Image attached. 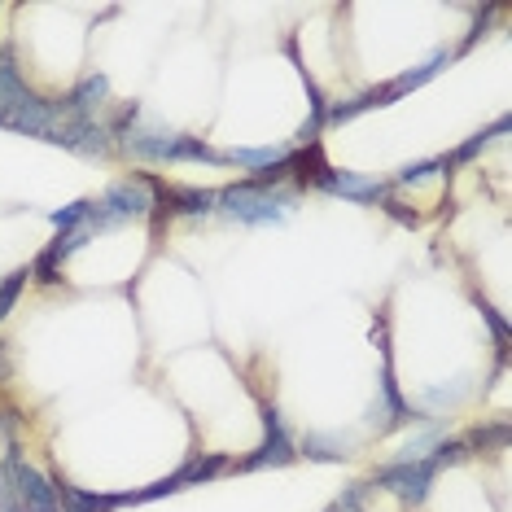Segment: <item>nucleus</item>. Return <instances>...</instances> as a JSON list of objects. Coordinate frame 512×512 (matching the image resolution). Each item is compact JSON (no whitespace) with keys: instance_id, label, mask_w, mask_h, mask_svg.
I'll use <instances>...</instances> for the list:
<instances>
[{"instance_id":"nucleus-30","label":"nucleus","mask_w":512,"mask_h":512,"mask_svg":"<svg viewBox=\"0 0 512 512\" xmlns=\"http://www.w3.org/2000/svg\"><path fill=\"white\" fill-rule=\"evenodd\" d=\"M491 18H495V9H486V14H477V22H473V27H469V36H464V40H460V49H456V57H460V53H469V49H473V44H477V40H482V36H486V22H491Z\"/></svg>"},{"instance_id":"nucleus-31","label":"nucleus","mask_w":512,"mask_h":512,"mask_svg":"<svg viewBox=\"0 0 512 512\" xmlns=\"http://www.w3.org/2000/svg\"><path fill=\"white\" fill-rule=\"evenodd\" d=\"M9 377H14V364H9V346L0 337V386H9Z\"/></svg>"},{"instance_id":"nucleus-1","label":"nucleus","mask_w":512,"mask_h":512,"mask_svg":"<svg viewBox=\"0 0 512 512\" xmlns=\"http://www.w3.org/2000/svg\"><path fill=\"white\" fill-rule=\"evenodd\" d=\"M123 158L141 162V167H180V162H206V167H228L224 149H215L211 141H202V136L193 132H171V127L162 123H136L132 132L123 136L119 145Z\"/></svg>"},{"instance_id":"nucleus-27","label":"nucleus","mask_w":512,"mask_h":512,"mask_svg":"<svg viewBox=\"0 0 512 512\" xmlns=\"http://www.w3.org/2000/svg\"><path fill=\"white\" fill-rule=\"evenodd\" d=\"M368 499H372V486H368V477H359V482L342 486V495L333 499V508L337 512H368Z\"/></svg>"},{"instance_id":"nucleus-10","label":"nucleus","mask_w":512,"mask_h":512,"mask_svg":"<svg viewBox=\"0 0 512 512\" xmlns=\"http://www.w3.org/2000/svg\"><path fill=\"white\" fill-rule=\"evenodd\" d=\"M294 442H298V460H311V464H346L359 451V442L351 434H342V429H307Z\"/></svg>"},{"instance_id":"nucleus-16","label":"nucleus","mask_w":512,"mask_h":512,"mask_svg":"<svg viewBox=\"0 0 512 512\" xmlns=\"http://www.w3.org/2000/svg\"><path fill=\"white\" fill-rule=\"evenodd\" d=\"M75 154L106 162V158L119 154V149H114V136H110V127L101 123V119H92V123H79L75 119Z\"/></svg>"},{"instance_id":"nucleus-22","label":"nucleus","mask_w":512,"mask_h":512,"mask_svg":"<svg viewBox=\"0 0 512 512\" xmlns=\"http://www.w3.org/2000/svg\"><path fill=\"white\" fill-rule=\"evenodd\" d=\"M141 119H145L141 101H119V106H114L110 114H101V123H106V127H110L114 145H119V141H123V136H127V132H132V127H136V123H141Z\"/></svg>"},{"instance_id":"nucleus-23","label":"nucleus","mask_w":512,"mask_h":512,"mask_svg":"<svg viewBox=\"0 0 512 512\" xmlns=\"http://www.w3.org/2000/svg\"><path fill=\"white\" fill-rule=\"evenodd\" d=\"M92 202L97 197H75V202H66L62 211H49V224L57 232H75V228H84V219L92 215Z\"/></svg>"},{"instance_id":"nucleus-18","label":"nucleus","mask_w":512,"mask_h":512,"mask_svg":"<svg viewBox=\"0 0 512 512\" xmlns=\"http://www.w3.org/2000/svg\"><path fill=\"white\" fill-rule=\"evenodd\" d=\"M508 114H499V119L491 123V127H486V132H477V136H469V141H464V145H456V149H451V154H447V162H451V167H469V162L477 158V154H486V145H491V141H499V136H508Z\"/></svg>"},{"instance_id":"nucleus-8","label":"nucleus","mask_w":512,"mask_h":512,"mask_svg":"<svg viewBox=\"0 0 512 512\" xmlns=\"http://www.w3.org/2000/svg\"><path fill=\"white\" fill-rule=\"evenodd\" d=\"M66 110V119H79V123H92L101 119L110 106V75L106 71H88L79 75L71 88H66V97H57Z\"/></svg>"},{"instance_id":"nucleus-28","label":"nucleus","mask_w":512,"mask_h":512,"mask_svg":"<svg viewBox=\"0 0 512 512\" xmlns=\"http://www.w3.org/2000/svg\"><path fill=\"white\" fill-rule=\"evenodd\" d=\"M381 211H386V219H390V224H399V228H407V232L425 224V219H421V211H416L412 202H403V197H394V193L386 197V202H381Z\"/></svg>"},{"instance_id":"nucleus-25","label":"nucleus","mask_w":512,"mask_h":512,"mask_svg":"<svg viewBox=\"0 0 512 512\" xmlns=\"http://www.w3.org/2000/svg\"><path fill=\"white\" fill-rule=\"evenodd\" d=\"M180 491H184L180 477L171 473V477H158V482L141 486V491H123V508L127 504H154V499H167V495H180Z\"/></svg>"},{"instance_id":"nucleus-15","label":"nucleus","mask_w":512,"mask_h":512,"mask_svg":"<svg viewBox=\"0 0 512 512\" xmlns=\"http://www.w3.org/2000/svg\"><path fill=\"white\" fill-rule=\"evenodd\" d=\"M460 438L469 447V456H491V451H508L512 425H508V416H495V421H477L473 429H464Z\"/></svg>"},{"instance_id":"nucleus-17","label":"nucleus","mask_w":512,"mask_h":512,"mask_svg":"<svg viewBox=\"0 0 512 512\" xmlns=\"http://www.w3.org/2000/svg\"><path fill=\"white\" fill-rule=\"evenodd\" d=\"M447 171H451L447 154H438V158H421V162H407V167H399V171L390 176V193H394V189H421V184L438 180V176H447Z\"/></svg>"},{"instance_id":"nucleus-6","label":"nucleus","mask_w":512,"mask_h":512,"mask_svg":"<svg viewBox=\"0 0 512 512\" xmlns=\"http://www.w3.org/2000/svg\"><path fill=\"white\" fill-rule=\"evenodd\" d=\"M97 202L106 206L119 224H145V219L154 215V189H149L145 171H127V176L110 180Z\"/></svg>"},{"instance_id":"nucleus-13","label":"nucleus","mask_w":512,"mask_h":512,"mask_svg":"<svg viewBox=\"0 0 512 512\" xmlns=\"http://www.w3.org/2000/svg\"><path fill=\"white\" fill-rule=\"evenodd\" d=\"M294 154V141H272V145H228L224 149V158H228V167H237V171H246V176H254V171H263V167H272V162H281Z\"/></svg>"},{"instance_id":"nucleus-20","label":"nucleus","mask_w":512,"mask_h":512,"mask_svg":"<svg viewBox=\"0 0 512 512\" xmlns=\"http://www.w3.org/2000/svg\"><path fill=\"white\" fill-rule=\"evenodd\" d=\"M27 97H31L27 75H22V71H0V123H5Z\"/></svg>"},{"instance_id":"nucleus-3","label":"nucleus","mask_w":512,"mask_h":512,"mask_svg":"<svg viewBox=\"0 0 512 512\" xmlns=\"http://www.w3.org/2000/svg\"><path fill=\"white\" fill-rule=\"evenodd\" d=\"M259 425H263V442L250 456L232 460V473H263V469H289V464H298V442L285 425V412L272 399L259 403Z\"/></svg>"},{"instance_id":"nucleus-24","label":"nucleus","mask_w":512,"mask_h":512,"mask_svg":"<svg viewBox=\"0 0 512 512\" xmlns=\"http://www.w3.org/2000/svg\"><path fill=\"white\" fill-rule=\"evenodd\" d=\"M62 259H57V254L49 250V246H44L40 254H36V259H31V267H27V272H31V281H36V285H44V289H57V285H62Z\"/></svg>"},{"instance_id":"nucleus-2","label":"nucleus","mask_w":512,"mask_h":512,"mask_svg":"<svg viewBox=\"0 0 512 512\" xmlns=\"http://www.w3.org/2000/svg\"><path fill=\"white\" fill-rule=\"evenodd\" d=\"M298 202H302V193L289 189V184L285 189H259L246 176L219 189V215L241 228H281L298 211Z\"/></svg>"},{"instance_id":"nucleus-7","label":"nucleus","mask_w":512,"mask_h":512,"mask_svg":"<svg viewBox=\"0 0 512 512\" xmlns=\"http://www.w3.org/2000/svg\"><path fill=\"white\" fill-rule=\"evenodd\" d=\"M311 189L342 197L351 206H381L390 197V180L386 176H359V171H342V167H324Z\"/></svg>"},{"instance_id":"nucleus-26","label":"nucleus","mask_w":512,"mask_h":512,"mask_svg":"<svg viewBox=\"0 0 512 512\" xmlns=\"http://www.w3.org/2000/svg\"><path fill=\"white\" fill-rule=\"evenodd\" d=\"M425 460H429V464H434V469L442 473V469H451V464H464V460H469V447H464V438H460V434H447V438H442L434 451H429Z\"/></svg>"},{"instance_id":"nucleus-33","label":"nucleus","mask_w":512,"mask_h":512,"mask_svg":"<svg viewBox=\"0 0 512 512\" xmlns=\"http://www.w3.org/2000/svg\"><path fill=\"white\" fill-rule=\"evenodd\" d=\"M324 512H337V508H333V504H329V508H324Z\"/></svg>"},{"instance_id":"nucleus-4","label":"nucleus","mask_w":512,"mask_h":512,"mask_svg":"<svg viewBox=\"0 0 512 512\" xmlns=\"http://www.w3.org/2000/svg\"><path fill=\"white\" fill-rule=\"evenodd\" d=\"M434 482H438V469L429 460H386L368 473V486L372 491H390L403 508H425V499L434 495Z\"/></svg>"},{"instance_id":"nucleus-32","label":"nucleus","mask_w":512,"mask_h":512,"mask_svg":"<svg viewBox=\"0 0 512 512\" xmlns=\"http://www.w3.org/2000/svg\"><path fill=\"white\" fill-rule=\"evenodd\" d=\"M0 491H5V469H0Z\"/></svg>"},{"instance_id":"nucleus-34","label":"nucleus","mask_w":512,"mask_h":512,"mask_svg":"<svg viewBox=\"0 0 512 512\" xmlns=\"http://www.w3.org/2000/svg\"><path fill=\"white\" fill-rule=\"evenodd\" d=\"M0 9H5V5H0Z\"/></svg>"},{"instance_id":"nucleus-19","label":"nucleus","mask_w":512,"mask_h":512,"mask_svg":"<svg viewBox=\"0 0 512 512\" xmlns=\"http://www.w3.org/2000/svg\"><path fill=\"white\" fill-rule=\"evenodd\" d=\"M460 399H464V381H451V386H425V390H421L425 416H447V412H456Z\"/></svg>"},{"instance_id":"nucleus-11","label":"nucleus","mask_w":512,"mask_h":512,"mask_svg":"<svg viewBox=\"0 0 512 512\" xmlns=\"http://www.w3.org/2000/svg\"><path fill=\"white\" fill-rule=\"evenodd\" d=\"M451 62H456V49H447V44H442V49H434V53L425 57V62L407 66V71H399V75L390 79V84H386V88H390V97H394V101H403L407 92H416V88H425L429 79H438Z\"/></svg>"},{"instance_id":"nucleus-9","label":"nucleus","mask_w":512,"mask_h":512,"mask_svg":"<svg viewBox=\"0 0 512 512\" xmlns=\"http://www.w3.org/2000/svg\"><path fill=\"white\" fill-rule=\"evenodd\" d=\"M66 123V110H62V101L57 97H40V92H31L22 106L9 114L5 123V132H18V136H36V141H44V136L53 132V127H62Z\"/></svg>"},{"instance_id":"nucleus-5","label":"nucleus","mask_w":512,"mask_h":512,"mask_svg":"<svg viewBox=\"0 0 512 512\" xmlns=\"http://www.w3.org/2000/svg\"><path fill=\"white\" fill-rule=\"evenodd\" d=\"M0 469H5L9 491H14L22 512H62L53 473H44L40 464H31V460H0Z\"/></svg>"},{"instance_id":"nucleus-12","label":"nucleus","mask_w":512,"mask_h":512,"mask_svg":"<svg viewBox=\"0 0 512 512\" xmlns=\"http://www.w3.org/2000/svg\"><path fill=\"white\" fill-rule=\"evenodd\" d=\"M57 486V504L62 512H114L123 508V491H88V486H75L66 477H53Z\"/></svg>"},{"instance_id":"nucleus-29","label":"nucleus","mask_w":512,"mask_h":512,"mask_svg":"<svg viewBox=\"0 0 512 512\" xmlns=\"http://www.w3.org/2000/svg\"><path fill=\"white\" fill-rule=\"evenodd\" d=\"M22 429H27V416H22V407L18 403H0V442H18L22 438Z\"/></svg>"},{"instance_id":"nucleus-14","label":"nucleus","mask_w":512,"mask_h":512,"mask_svg":"<svg viewBox=\"0 0 512 512\" xmlns=\"http://www.w3.org/2000/svg\"><path fill=\"white\" fill-rule=\"evenodd\" d=\"M224 473H232L228 451H197L193 460H184L176 469L180 486H206V482H215V477H224Z\"/></svg>"},{"instance_id":"nucleus-21","label":"nucleus","mask_w":512,"mask_h":512,"mask_svg":"<svg viewBox=\"0 0 512 512\" xmlns=\"http://www.w3.org/2000/svg\"><path fill=\"white\" fill-rule=\"evenodd\" d=\"M27 285H31L27 267H14L9 276H0V324H5L18 311V302H22V294H27Z\"/></svg>"}]
</instances>
